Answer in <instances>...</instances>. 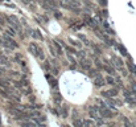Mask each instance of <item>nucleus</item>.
I'll list each match as a JSON object with an SVG mask.
<instances>
[{"mask_svg":"<svg viewBox=\"0 0 136 127\" xmlns=\"http://www.w3.org/2000/svg\"><path fill=\"white\" fill-rule=\"evenodd\" d=\"M28 51H29V53H32L34 57H37V58L45 60V56H44V52H42L41 47H38V44H36V42H30L29 47H28Z\"/></svg>","mask_w":136,"mask_h":127,"instance_id":"obj_1","label":"nucleus"},{"mask_svg":"<svg viewBox=\"0 0 136 127\" xmlns=\"http://www.w3.org/2000/svg\"><path fill=\"white\" fill-rule=\"evenodd\" d=\"M48 45H49V49H50V52H52L53 56H62V47L60 45V42H58V41L49 40Z\"/></svg>","mask_w":136,"mask_h":127,"instance_id":"obj_2","label":"nucleus"},{"mask_svg":"<svg viewBox=\"0 0 136 127\" xmlns=\"http://www.w3.org/2000/svg\"><path fill=\"white\" fill-rule=\"evenodd\" d=\"M5 20L8 21L9 26H12L15 30L21 32V25H20V23H19V20H17L16 16H8V17H5Z\"/></svg>","mask_w":136,"mask_h":127,"instance_id":"obj_3","label":"nucleus"},{"mask_svg":"<svg viewBox=\"0 0 136 127\" xmlns=\"http://www.w3.org/2000/svg\"><path fill=\"white\" fill-rule=\"evenodd\" d=\"M3 44L5 45V48H8V49H16L19 45H17V42H15V40L12 37H9V36H5L3 37Z\"/></svg>","mask_w":136,"mask_h":127,"instance_id":"obj_4","label":"nucleus"},{"mask_svg":"<svg viewBox=\"0 0 136 127\" xmlns=\"http://www.w3.org/2000/svg\"><path fill=\"white\" fill-rule=\"evenodd\" d=\"M116 113H112L111 110H108L107 107H104V109H99V115L100 118H112Z\"/></svg>","mask_w":136,"mask_h":127,"instance_id":"obj_5","label":"nucleus"},{"mask_svg":"<svg viewBox=\"0 0 136 127\" xmlns=\"http://www.w3.org/2000/svg\"><path fill=\"white\" fill-rule=\"evenodd\" d=\"M90 117L92 119H100V115H99V107L98 106H91L90 107Z\"/></svg>","mask_w":136,"mask_h":127,"instance_id":"obj_6","label":"nucleus"},{"mask_svg":"<svg viewBox=\"0 0 136 127\" xmlns=\"http://www.w3.org/2000/svg\"><path fill=\"white\" fill-rule=\"evenodd\" d=\"M104 83H106V79L103 78L102 76H96L95 78H94V85L96 87H102V86H104Z\"/></svg>","mask_w":136,"mask_h":127,"instance_id":"obj_7","label":"nucleus"},{"mask_svg":"<svg viewBox=\"0 0 136 127\" xmlns=\"http://www.w3.org/2000/svg\"><path fill=\"white\" fill-rule=\"evenodd\" d=\"M102 95L103 97H106V98H110V97H116L118 95V89H110V90H107V91H102Z\"/></svg>","mask_w":136,"mask_h":127,"instance_id":"obj_8","label":"nucleus"},{"mask_svg":"<svg viewBox=\"0 0 136 127\" xmlns=\"http://www.w3.org/2000/svg\"><path fill=\"white\" fill-rule=\"evenodd\" d=\"M79 65H81V68H82L83 70H90V69H91V62H90V61H87L86 58L81 61Z\"/></svg>","mask_w":136,"mask_h":127,"instance_id":"obj_9","label":"nucleus"},{"mask_svg":"<svg viewBox=\"0 0 136 127\" xmlns=\"http://www.w3.org/2000/svg\"><path fill=\"white\" fill-rule=\"evenodd\" d=\"M46 79L49 81L50 86H52L53 89H56V87H57V79H56V78H53V77L50 76V74H46Z\"/></svg>","mask_w":136,"mask_h":127,"instance_id":"obj_10","label":"nucleus"},{"mask_svg":"<svg viewBox=\"0 0 136 127\" xmlns=\"http://www.w3.org/2000/svg\"><path fill=\"white\" fill-rule=\"evenodd\" d=\"M5 34H7V36H9V37H15V36H16V32H15V29L12 28V26H8V28H7L5 29Z\"/></svg>","mask_w":136,"mask_h":127,"instance_id":"obj_11","label":"nucleus"},{"mask_svg":"<svg viewBox=\"0 0 136 127\" xmlns=\"http://www.w3.org/2000/svg\"><path fill=\"white\" fill-rule=\"evenodd\" d=\"M86 24H87V25H90L91 28H94L95 30H98V26H96V24L94 23V20H92V19H90V17H86Z\"/></svg>","mask_w":136,"mask_h":127,"instance_id":"obj_12","label":"nucleus"},{"mask_svg":"<svg viewBox=\"0 0 136 127\" xmlns=\"http://www.w3.org/2000/svg\"><path fill=\"white\" fill-rule=\"evenodd\" d=\"M128 68H130V70L132 72V73H135V76H136V66H135V65L134 64H132V60L131 58H128Z\"/></svg>","mask_w":136,"mask_h":127,"instance_id":"obj_13","label":"nucleus"},{"mask_svg":"<svg viewBox=\"0 0 136 127\" xmlns=\"http://www.w3.org/2000/svg\"><path fill=\"white\" fill-rule=\"evenodd\" d=\"M103 68H104V70H106L108 74H115V69L111 68L110 65H103Z\"/></svg>","mask_w":136,"mask_h":127,"instance_id":"obj_14","label":"nucleus"},{"mask_svg":"<svg viewBox=\"0 0 136 127\" xmlns=\"http://www.w3.org/2000/svg\"><path fill=\"white\" fill-rule=\"evenodd\" d=\"M83 126L86 127H95V123L91 121V119H85L83 121Z\"/></svg>","mask_w":136,"mask_h":127,"instance_id":"obj_15","label":"nucleus"},{"mask_svg":"<svg viewBox=\"0 0 136 127\" xmlns=\"http://www.w3.org/2000/svg\"><path fill=\"white\" fill-rule=\"evenodd\" d=\"M0 64L1 65H7V66H9V61H8V58H7L5 56H0Z\"/></svg>","mask_w":136,"mask_h":127,"instance_id":"obj_16","label":"nucleus"},{"mask_svg":"<svg viewBox=\"0 0 136 127\" xmlns=\"http://www.w3.org/2000/svg\"><path fill=\"white\" fill-rule=\"evenodd\" d=\"M73 126L74 127H83V121H81V119H74V121H73Z\"/></svg>","mask_w":136,"mask_h":127,"instance_id":"obj_17","label":"nucleus"},{"mask_svg":"<svg viewBox=\"0 0 136 127\" xmlns=\"http://www.w3.org/2000/svg\"><path fill=\"white\" fill-rule=\"evenodd\" d=\"M118 48H119V51H120V54H123V56H126V57L128 56V53H127V49L124 48L122 44H119V45H118Z\"/></svg>","mask_w":136,"mask_h":127,"instance_id":"obj_18","label":"nucleus"},{"mask_svg":"<svg viewBox=\"0 0 136 127\" xmlns=\"http://www.w3.org/2000/svg\"><path fill=\"white\" fill-rule=\"evenodd\" d=\"M87 73H89V77L90 78H95L96 76H98V73H96V70H94V69H90V70H87Z\"/></svg>","mask_w":136,"mask_h":127,"instance_id":"obj_19","label":"nucleus"},{"mask_svg":"<svg viewBox=\"0 0 136 127\" xmlns=\"http://www.w3.org/2000/svg\"><path fill=\"white\" fill-rule=\"evenodd\" d=\"M30 34H32L33 37L38 38V40H42V36H41V33L38 32V30H32V32H30Z\"/></svg>","mask_w":136,"mask_h":127,"instance_id":"obj_20","label":"nucleus"},{"mask_svg":"<svg viewBox=\"0 0 136 127\" xmlns=\"http://www.w3.org/2000/svg\"><path fill=\"white\" fill-rule=\"evenodd\" d=\"M126 101L131 105V107H134V106H136V99H134L132 97H128V98H126Z\"/></svg>","mask_w":136,"mask_h":127,"instance_id":"obj_21","label":"nucleus"},{"mask_svg":"<svg viewBox=\"0 0 136 127\" xmlns=\"http://www.w3.org/2000/svg\"><path fill=\"white\" fill-rule=\"evenodd\" d=\"M131 94L136 97V82H132L131 83Z\"/></svg>","mask_w":136,"mask_h":127,"instance_id":"obj_22","label":"nucleus"},{"mask_svg":"<svg viewBox=\"0 0 136 127\" xmlns=\"http://www.w3.org/2000/svg\"><path fill=\"white\" fill-rule=\"evenodd\" d=\"M106 82H107V83H110V85H116L115 79L112 78V77H107V78H106Z\"/></svg>","mask_w":136,"mask_h":127,"instance_id":"obj_23","label":"nucleus"},{"mask_svg":"<svg viewBox=\"0 0 136 127\" xmlns=\"http://www.w3.org/2000/svg\"><path fill=\"white\" fill-rule=\"evenodd\" d=\"M123 122H124V125H126V127H132V125L130 123V121H128L126 117H123Z\"/></svg>","mask_w":136,"mask_h":127,"instance_id":"obj_24","label":"nucleus"},{"mask_svg":"<svg viewBox=\"0 0 136 127\" xmlns=\"http://www.w3.org/2000/svg\"><path fill=\"white\" fill-rule=\"evenodd\" d=\"M61 114H62V117L66 118L68 117V110H66V107H64V109H61Z\"/></svg>","mask_w":136,"mask_h":127,"instance_id":"obj_25","label":"nucleus"},{"mask_svg":"<svg viewBox=\"0 0 136 127\" xmlns=\"http://www.w3.org/2000/svg\"><path fill=\"white\" fill-rule=\"evenodd\" d=\"M24 127H36V125H34V123H32V122H28V123H24V125H23Z\"/></svg>","mask_w":136,"mask_h":127,"instance_id":"obj_26","label":"nucleus"},{"mask_svg":"<svg viewBox=\"0 0 136 127\" xmlns=\"http://www.w3.org/2000/svg\"><path fill=\"white\" fill-rule=\"evenodd\" d=\"M66 1H68V3H70V4H74V5H77V7H78V4H79V3H78V0H66Z\"/></svg>","mask_w":136,"mask_h":127,"instance_id":"obj_27","label":"nucleus"},{"mask_svg":"<svg viewBox=\"0 0 136 127\" xmlns=\"http://www.w3.org/2000/svg\"><path fill=\"white\" fill-rule=\"evenodd\" d=\"M4 21H5V19L1 16V15H0V28H1V25L4 24Z\"/></svg>","mask_w":136,"mask_h":127,"instance_id":"obj_28","label":"nucleus"},{"mask_svg":"<svg viewBox=\"0 0 136 127\" xmlns=\"http://www.w3.org/2000/svg\"><path fill=\"white\" fill-rule=\"evenodd\" d=\"M79 38H81V40H83L85 42H86V44H89V42H87V38H86V37H85V36H83V34H79Z\"/></svg>","mask_w":136,"mask_h":127,"instance_id":"obj_29","label":"nucleus"},{"mask_svg":"<svg viewBox=\"0 0 136 127\" xmlns=\"http://www.w3.org/2000/svg\"><path fill=\"white\" fill-rule=\"evenodd\" d=\"M54 16H56L57 19H61V17H62V15H61L60 12H56V11H54Z\"/></svg>","mask_w":136,"mask_h":127,"instance_id":"obj_30","label":"nucleus"},{"mask_svg":"<svg viewBox=\"0 0 136 127\" xmlns=\"http://www.w3.org/2000/svg\"><path fill=\"white\" fill-rule=\"evenodd\" d=\"M70 42L74 45V47H78V45H79V42H77V41H74V40H70Z\"/></svg>","mask_w":136,"mask_h":127,"instance_id":"obj_31","label":"nucleus"},{"mask_svg":"<svg viewBox=\"0 0 136 127\" xmlns=\"http://www.w3.org/2000/svg\"><path fill=\"white\" fill-rule=\"evenodd\" d=\"M23 3H24V4H30L32 0H23Z\"/></svg>","mask_w":136,"mask_h":127,"instance_id":"obj_32","label":"nucleus"},{"mask_svg":"<svg viewBox=\"0 0 136 127\" xmlns=\"http://www.w3.org/2000/svg\"><path fill=\"white\" fill-rule=\"evenodd\" d=\"M100 4H103V5H107V0H100Z\"/></svg>","mask_w":136,"mask_h":127,"instance_id":"obj_33","label":"nucleus"},{"mask_svg":"<svg viewBox=\"0 0 136 127\" xmlns=\"http://www.w3.org/2000/svg\"><path fill=\"white\" fill-rule=\"evenodd\" d=\"M0 73H5V70H4V69H1V68H0Z\"/></svg>","mask_w":136,"mask_h":127,"instance_id":"obj_34","label":"nucleus"},{"mask_svg":"<svg viewBox=\"0 0 136 127\" xmlns=\"http://www.w3.org/2000/svg\"><path fill=\"white\" fill-rule=\"evenodd\" d=\"M108 127H115V126H114V125H110V126H108Z\"/></svg>","mask_w":136,"mask_h":127,"instance_id":"obj_35","label":"nucleus"},{"mask_svg":"<svg viewBox=\"0 0 136 127\" xmlns=\"http://www.w3.org/2000/svg\"><path fill=\"white\" fill-rule=\"evenodd\" d=\"M0 56H3V53H1V51H0Z\"/></svg>","mask_w":136,"mask_h":127,"instance_id":"obj_36","label":"nucleus"},{"mask_svg":"<svg viewBox=\"0 0 136 127\" xmlns=\"http://www.w3.org/2000/svg\"><path fill=\"white\" fill-rule=\"evenodd\" d=\"M64 127H70V126H64Z\"/></svg>","mask_w":136,"mask_h":127,"instance_id":"obj_37","label":"nucleus"},{"mask_svg":"<svg viewBox=\"0 0 136 127\" xmlns=\"http://www.w3.org/2000/svg\"><path fill=\"white\" fill-rule=\"evenodd\" d=\"M0 3H1V0H0Z\"/></svg>","mask_w":136,"mask_h":127,"instance_id":"obj_38","label":"nucleus"}]
</instances>
